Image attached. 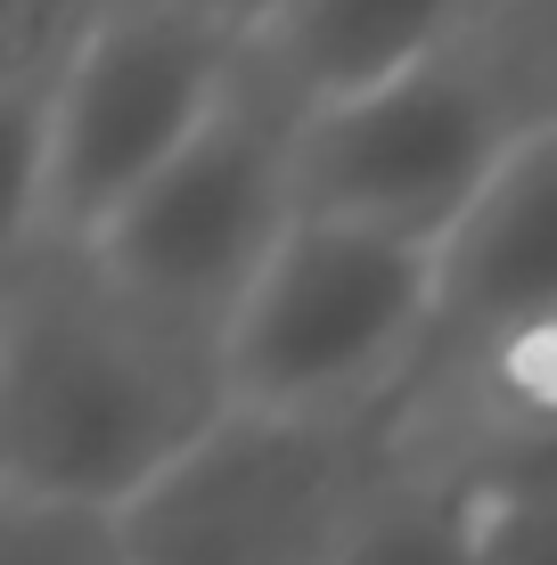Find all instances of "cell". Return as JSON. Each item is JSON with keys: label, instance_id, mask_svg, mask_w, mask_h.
Instances as JSON below:
<instances>
[{"label": "cell", "instance_id": "6da1fadb", "mask_svg": "<svg viewBox=\"0 0 557 565\" xmlns=\"http://www.w3.org/2000/svg\"><path fill=\"white\" fill-rule=\"evenodd\" d=\"M229 411L222 344L131 303L83 246H9L0 500L124 516Z\"/></svg>", "mask_w": 557, "mask_h": 565}, {"label": "cell", "instance_id": "7a4b0ae2", "mask_svg": "<svg viewBox=\"0 0 557 565\" xmlns=\"http://www.w3.org/2000/svg\"><path fill=\"white\" fill-rule=\"evenodd\" d=\"M255 42L189 0H115L50 99L9 124V246H99L124 205L238 99Z\"/></svg>", "mask_w": 557, "mask_h": 565}, {"label": "cell", "instance_id": "3957f363", "mask_svg": "<svg viewBox=\"0 0 557 565\" xmlns=\"http://www.w3.org/2000/svg\"><path fill=\"white\" fill-rule=\"evenodd\" d=\"M435 337V246L303 213L222 337L229 402L271 418H394Z\"/></svg>", "mask_w": 557, "mask_h": 565}, {"label": "cell", "instance_id": "277c9868", "mask_svg": "<svg viewBox=\"0 0 557 565\" xmlns=\"http://www.w3.org/2000/svg\"><path fill=\"white\" fill-rule=\"evenodd\" d=\"M386 476V418H271L229 402L214 435L124 509V550L131 565H353Z\"/></svg>", "mask_w": 557, "mask_h": 565}, {"label": "cell", "instance_id": "5b68a950", "mask_svg": "<svg viewBox=\"0 0 557 565\" xmlns=\"http://www.w3.org/2000/svg\"><path fill=\"white\" fill-rule=\"evenodd\" d=\"M296 148H303V107L287 99L255 57L238 99L172 156L157 181L124 205V222L99 246H83V255L131 303L157 311V320L222 344L238 303L255 296L263 263L303 222Z\"/></svg>", "mask_w": 557, "mask_h": 565}, {"label": "cell", "instance_id": "8992f818", "mask_svg": "<svg viewBox=\"0 0 557 565\" xmlns=\"http://www.w3.org/2000/svg\"><path fill=\"white\" fill-rule=\"evenodd\" d=\"M525 131H533L525 99L484 57V42H468L386 90L303 115L296 189L303 213H320V222L443 246Z\"/></svg>", "mask_w": 557, "mask_h": 565}, {"label": "cell", "instance_id": "52a82bcc", "mask_svg": "<svg viewBox=\"0 0 557 565\" xmlns=\"http://www.w3.org/2000/svg\"><path fill=\"white\" fill-rule=\"evenodd\" d=\"M557 328V115L508 148L484 198L435 246V337L418 377L443 361ZM410 377V385H418Z\"/></svg>", "mask_w": 557, "mask_h": 565}, {"label": "cell", "instance_id": "ba28073f", "mask_svg": "<svg viewBox=\"0 0 557 565\" xmlns=\"http://www.w3.org/2000/svg\"><path fill=\"white\" fill-rule=\"evenodd\" d=\"M484 33V0H296L255 42L263 74L303 115L386 90Z\"/></svg>", "mask_w": 557, "mask_h": 565}, {"label": "cell", "instance_id": "9c48e42d", "mask_svg": "<svg viewBox=\"0 0 557 565\" xmlns=\"http://www.w3.org/2000/svg\"><path fill=\"white\" fill-rule=\"evenodd\" d=\"M475 500H484L475 476L394 443V476L361 516L353 565H475Z\"/></svg>", "mask_w": 557, "mask_h": 565}, {"label": "cell", "instance_id": "30bf717a", "mask_svg": "<svg viewBox=\"0 0 557 565\" xmlns=\"http://www.w3.org/2000/svg\"><path fill=\"white\" fill-rule=\"evenodd\" d=\"M0 565H131L124 516L57 509V500H0Z\"/></svg>", "mask_w": 557, "mask_h": 565}, {"label": "cell", "instance_id": "8fae6325", "mask_svg": "<svg viewBox=\"0 0 557 565\" xmlns=\"http://www.w3.org/2000/svg\"><path fill=\"white\" fill-rule=\"evenodd\" d=\"M475 565H557V467L475 476Z\"/></svg>", "mask_w": 557, "mask_h": 565}, {"label": "cell", "instance_id": "7c38bea8", "mask_svg": "<svg viewBox=\"0 0 557 565\" xmlns=\"http://www.w3.org/2000/svg\"><path fill=\"white\" fill-rule=\"evenodd\" d=\"M484 57L508 74V90L525 99L533 124H549L557 115V0H516V9H501L484 33Z\"/></svg>", "mask_w": 557, "mask_h": 565}, {"label": "cell", "instance_id": "4fadbf2b", "mask_svg": "<svg viewBox=\"0 0 557 565\" xmlns=\"http://www.w3.org/2000/svg\"><path fill=\"white\" fill-rule=\"evenodd\" d=\"M189 9H197V17H214V25H229L238 42H263V33H271L279 17L296 9V0H189Z\"/></svg>", "mask_w": 557, "mask_h": 565}, {"label": "cell", "instance_id": "5bb4252c", "mask_svg": "<svg viewBox=\"0 0 557 565\" xmlns=\"http://www.w3.org/2000/svg\"><path fill=\"white\" fill-rule=\"evenodd\" d=\"M501 9H516V0H484V25H492V17H501Z\"/></svg>", "mask_w": 557, "mask_h": 565}]
</instances>
